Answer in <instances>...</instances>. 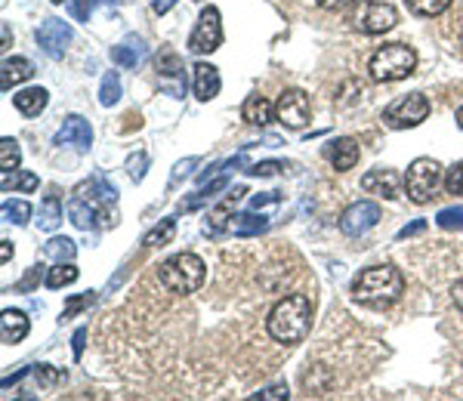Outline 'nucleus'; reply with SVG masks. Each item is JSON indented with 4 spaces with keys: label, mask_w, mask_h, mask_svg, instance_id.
I'll use <instances>...</instances> for the list:
<instances>
[{
    "label": "nucleus",
    "mask_w": 463,
    "mask_h": 401,
    "mask_svg": "<svg viewBox=\"0 0 463 401\" xmlns=\"http://www.w3.org/2000/svg\"><path fill=\"white\" fill-rule=\"evenodd\" d=\"M269 337L281 346H297L306 340V333L312 328V303L303 294H290L285 300H279L266 318Z\"/></svg>",
    "instance_id": "f257e3e1"
},
{
    "label": "nucleus",
    "mask_w": 463,
    "mask_h": 401,
    "mask_svg": "<svg viewBox=\"0 0 463 401\" xmlns=\"http://www.w3.org/2000/svg\"><path fill=\"white\" fill-rule=\"evenodd\" d=\"M405 291V278L395 266H371V269L358 272V278L353 281V296L355 303L371 309H383L395 303Z\"/></svg>",
    "instance_id": "f03ea898"
},
{
    "label": "nucleus",
    "mask_w": 463,
    "mask_h": 401,
    "mask_svg": "<svg viewBox=\"0 0 463 401\" xmlns=\"http://www.w3.org/2000/svg\"><path fill=\"white\" fill-rule=\"evenodd\" d=\"M161 284L167 287L170 294H179V296H185V294H195L201 284H204V278H207V266H204V259H201L198 254H176V256H170L167 263H161Z\"/></svg>",
    "instance_id": "7ed1b4c3"
},
{
    "label": "nucleus",
    "mask_w": 463,
    "mask_h": 401,
    "mask_svg": "<svg viewBox=\"0 0 463 401\" xmlns=\"http://www.w3.org/2000/svg\"><path fill=\"white\" fill-rule=\"evenodd\" d=\"M417 69V53L405 43H383L371 56V78L374 80H405Z\"/></svg>",
    "instance_id": "20e7f679"
},
{
    "label": "nucleus",
    "mask_w": 463,
    "mask_h": 401,
    "mask_svg": "<svg viewBox=\"0 0 463 401\" xmlns=\"http://www.w3.org/2000/svg\"><path fill=\"white\" fill-rule=\"evenodd\" d=\"M439 185H445V167L432 158H417L405 173V195L414 204H430Z\"/></svg>",
    "instance_id": "39448f33"
},
{
    "label": "nucleus",
    "mask_w": 463,
    "mask_h": 401,
    "mask_svg": "<svg viewBox=\"0 0 463 401\" xmlns=\"http://www.w3.org/2000/svg\"><path fill=\"white\" fill-rule=\"evenodd\" d=\"M115 191V185L109 182H93L90 189H78V195L69 204V217L78 228H93V226H115V217H109L106 210L96 207V198Z\"/></svg>",
    "instance_id": "423d86ee"
},
{
    "label": "nucleus",
    "mask_w": 463,
    "mask_h": 401,
    "mask_svg": "<svg viewBox=\"0 0 463 401\" xmlns=\"http://www.w3.org/2000/svg\"><path fill=\"white\" fill-rule=\"evenodd\" d=\"M430 117V99L423 93H411V96H402L395 99L390 108L383 111V121L390 124L392 130H408V127H417Z\"/></svg>",
    "instance_id": "0eeeda50"
},
{
    "label": "nucleus",
    "mask_w": 463,
    "mask_h": 401,
    "mask_svg": "<svg viewBox=\"0 0 463 401\" xmlns=\"http://www.w3.org/2000/svg\"><path fill=\"white\" fill-rule=\"evenodd\" d=\"M220 43H222L220 10H216V6H207V10H201V16L195 22V32H192V37H189V50L195 56H204V53L220 50Z\"/></svg>",
    "instance_id": "6e6552de"
},
{
    "label": "nucleus",
    "mask_w": 463,
    "mask_h": 401,
    "mask_svg": "<svg viewBox=\"0 0 463 401\" xmlns=\"http://www.w3.org/2000/svg\"><path fill=\"white\" fill-rule=\"evenodd\" d=\"M395 22H399V13L383 0H362V6L355 13V28L364 34H383L395 28Z\"/></svg>",
    "instance_id": "1a4fd4ad"
},
{
    "label": "nucleus",
    "mask_w": 463,
    "mask_h": 401,
    "mask_svg": "<svg viewBox=\"0 0 463 401\" xmlns=\"http://www.w3.org/2000/svg\"><path fill=\"white\" fill-rule=\"evenodd\" d=\"M275 117L290 130H303L309 124V96L303 90H285L275 102Z\"/></svg>",
    "instance_id": "9d476101"
},
{
    "label": "nucleus",
    "mask_w": 463,
    "mask_h": 401,
    "mask_svg": "<svg viewBox=\"0 0 463 401\" xmlns=\"http://www.w3.org/2000/svg\"><path fill=\"white\" fill-rule=\"evenodd\" d=\"M380 222V207L374 204V200H355L353 207H346V213L340 217V228L346 235H364V232H371Z\"/></svg>",
    "instance_id": "9b49d317"
},
{
    "label": "nucleus",
    "mask_w": 463,
    "mask_h": 401,
    "mask_svg": "<svg viewBox=\"0 0 463 401\" xmlns=\"http://www.w3.org/2000/svg\"><path fill=\"white\" fill-rule=\"evenodd\" d=\"M69 41H71V28L65 25L62 19H47L41 28H37V47H41L50 59L62 56L65 47H69Z\"/></svg>",
    "instance_id": "f8f14e48"
},
{
    "label": "nucleus",
    "mask_w": 463,
    "mask_h": 401,
    "mask_svg": "<svg viewBox=\"0 0 463 401\" xmlns=\"http://www.w3.org/2000/svg\"><path fill=\"white\" fill-rule=\"evenodd\" d=\"M56 143L84 152V148H90V143H93V130H90V124L80 115H69V117H65V124L56 133Z\"/></svg>",
    "instance_id": "ddd939ff"
},
{
    "label": "nucleus",
    "mask_w": 463,
    "mask_h": 401,
    "mask_svg": "<svg viewBox=\"0 0 463 401\" xmlns=\"http://www.w3.org/2000/svg\"><path fill=\"white\" fill-rule=\"evenodd\" d=\"M362 189L368 191V195H383V198H399L402 195V180L395 170H371V173L362 176Z\"/></svg>",
    "instance_id": "4468645a"
},
{
    "label": "nucleus",
    "mask_w": 463,
    "mask_h": 401,
    "mask_svg": "<svg viewBox=\"0 0 463 401\" xmlns=\"http://www.w3.org/2000/svg\"><path fill=\"white\" fill-rule=\"evenodd\" d=\"M192 74H195V96L201 102H211L216 93H220V87H222V80H220V71L213 69V65H207V62H198L195 69H192Z\"/></svg>",
    "instance_id": "2eb2a0df"
},
{
    "label": "nucleus",
    "mask_w": 463,
    "mask_h": 401,
    "mask_svg": "<svg viewBox=\"0 0 463 401\" xmlns=\"http://www.w3.org/2000/svg\"><path fill=\"white\" fill-rule=\"evenodd\" d=\"M32 74H34V65L28 62L25 56L4 59V65H0V84H4V90H13L16 84H25Z\"/></svg>",
    "instance_id": "dca6fc26"
},
{
    "label": "nucleus",
    "mask_w": 463,
    "mask_h": 401,
    "mask_svg": "<svg viewBox=\"0 0 463 401\" xmlns=\"http://www.w3.org/2000/svg\"><path fill=\"white\" fill-rule=\"evenodd\" d=\"M0 333H4L6 346L22 343L28 337V318L16 309H4V315H0Z\"/></svg>",
    "instance_id": "f3484780"
},
{
    "label": "nucleus",
    "mask_w": 463,
    "mask_h": 401,
    "mask_svg": "<svg viewBox=\"0 0 463 401\" xmlns=\"http://www.w3.org/2000/svg\"><path fill=\"white\" fill-rule=\"evenodd\" d=\"M238 195H244V191H241V189L232 191V195H229L226 200H222V204L216 207V210L211 213V219L204 222V232H207V235L220 238L222 232H226L229 222H232V217H235V213H232V210H235V200H238Z\"/></svg>",
    "instance_id": "a211bd4d"
},
{
    "label": "nucleus",
    "mask_w": 463,
    "mask_h": 401,
    "mask_svg": "<svg viewBox=\"0 0 463 401\" xmlns=\"http://www.w3.org/2000/svg\"><path fill=\"white\" fill-rule=\"evenodd\" d=\"M241 115H244V121L253 124V127H266V124L275 117V106L266 99V96H248Z\"/></svg>",
    "instance_id": "6ab92c4d"
},
{
    "label": "nucleus",
    "mask_w": 463,
    "mask_h": 401,
    "mask_svg": "<svg viewBox=\"0 0 463 401\" xmlns=\"http://www.w3.org/2000/svg\"><path fill=\"white\" fill-rule=\"evenodd\" d=\"M47 99H50V96H47L43 87H28V90L13 96V106H16L25 117H37L43 108H47Z\"/></svg>",
    "instance_id": "aec40b11"
},
{
    "label": "nucleus",
    "mask_w": 463,
    "mask_h": 401,
    "mask_svg": "<svg viewBox=\"0 0 463 401\" xmlns=\"http://www.w3.org/2000/svg\"><path fill=\"white\" fill-rule=\"evenodd\" d=\"M358 143L355 139H337L331 148H327V158H331L334 170H353L358 164Z\"/></svg>",
    "instance_id": "412c9836"
},
{
    "label": "nucleus",
    "mask_w": 463,
    "mask_h": 401,
    "mask_svg": "<svg viewBox=\"0 0 463 401\" xmlns=\"http://www.w3.org/2000/svg\"><path fill=\"white\" fill-rule=\"evenodd\" d=\"M59 222H62V204H59L56 195H50L41 204V210H37V226H41L43 232H53Z\"/></svg>",
    "instance_id": "4be33fe9"
},
{
    "label": "nucleus",
    "mask_w": 463,
    "mask_h": 401,
    "mask_svg": "<svg viewBox=\"0 0 463 401\" xmlns=\"http://www.w3.org/2000/svg\"><path fill=\"white\" fill-rule=\"evenodd\" d=\"M229 228L235 235H241V238H248V235H260V232H266L269 228V222L263 217H253V213H238V217H232L229 222Z\"/></svg>",
    "instance_id": "5701e85b"
},
{
    "label": "nucleus",
    "mask_w": 463,
    "mask_h": 401,
    "mask_svg": "<svg viewBox=\"0 0 463 401\" xmlns=\"http://www.w3.org/2000/svg\"><path fill=\"white\" fill-rule=\"evenodd\" d=\"M78 281V269L71 263H56L53 269L47 272V287L50 291H59V287H69Z\"/></svg>",
    "instance_id": "b1692460"
},
{
    "label": "nucleus",
    "mask_w": 463,
    "mask_h": 401,
    "mask_svg": "<svg viewBox=\"0 0 463 401\" xmlns=\"http://www.w3.org/2000/svg\"><path fill=\"white\" fill-rule=\"evenodd\" d=\"M405 6L414 16L432 19V16H442L448 6H451V0H405Z\"/></svg>",
    "instance_id": "393cba45"
},
{
    "label": "nucleus",
    "mask_w": 463,
    "mask_h": 401,
    "mask_svg": "<svg viewBox=\"0 0 463 401\" xmlns=\"http://www.w3.org/2000/svg\"><path fill=\"white\" fill-rule=\"evenodd\" d=\"M0 185H4V191H10V189L34 191L37 189V176L34 173H16V170H4V176H0Z\"/></svg>",
    "instance_id": "a878e982"
},
{
    "label": "nucleus",
    "mask_w": 463,
    "mask_h": 401,
    "mask_svg": "<svg viewBox=\"0 0 463 401\" xmlns=\"http://www.w3.org/2000/svg\"><path fill=\"white\" fill-rule=\"evenodd\" d=\"M74 254H78V247H74L71 238H53V241L47 244V256L56 259V263H71Z\"/></svg>",
    "instance_id": "bb28decb"
},
{
    "label": "nucleus",
    "mask_w": 463,
    "mask_h": 401,
    "mask_svg": "<svg viewBox=\"0 0 463 401\" xmlns=\"http://www.w3.org/2000/svg\"><path fill=\"white\" fill-rule=\"evenodd\" d=\"M4 219L16 222V226H25L32 219V204L28 200H4Z\"/></svg>",
    "instance_id": "cd10ccee"
},
{
    "label": "nucleus",
    "mask_w": 463,
    "mask_h": 401,
    "mask_svg": "<svg viewBox=\"0 0 463 401\" xmlns=\"http://www.w3.org/2000/svg\"><path fill=\"white\" fill-rule=\"evenodd\" d=\"M19 161H22V152H19V143L10 136L0 139V167L4 170H19Z\"/></svg>",
    "instance_id": "c85d7f7f"
},
{
    "label": "nucleus",
    "mask_w": 463,
    "mask_h": 401,
    "mask_svg": "<svg viewBox=\"0 0 463 401\" xmlns=\"http://www.w3.org/2000/svg\"><path fill=\"white\" fill-rule=\"evenodd\" d=\"M118 99H121V78H118L115 71H109L106 78H102L99 102H102V106H115Z\"/></svg>",
    "instance_id": "c756f323"
},
{
    "label": "nucleus",
    "mask_w": 463,
    "mask_h": 401,
    "mask_svg": "<svg viewBox=\"0 0 463 401\" xmlns=\"http://www.w3.org/2000/svg\"><path fill=\"white\" fill-rule=\"evenodd\" d=\"M174 232H176V219H164L161 226H155L152 232H146L143 244H146V247H155V244H167L170 238H174Z\"/></svg>",
    "instance_id": "7c9ffc66"
},
{
    "label": "nucleus",
    "mask_w": 463,
    "mask_h": 401,
    "mask_svg": "<svg viewBox=\"0 0 463 401\" xmlns=\"http://www.w3.org/2000/svg\"><path fill=\"white\" fill-rule=\"evenodd\" d=\"M436 222L448 232H454V228H463V207H445V210H439Z\"/></svg>",
    "instance_id": "2f4dec72"
},
{
    "label": "nucleus",
    "mask_w": 463,
    "mask_h": 401,
    "mask_svg": "<svg viewBox=\"0 0 463 401\" xmlns=\"http://www.w3.org/2000/svg\"><path fill=\"white\" fill-rule=\"evenodd\" d=\"M445 189L448 195H463V161L445 170Z\"/></svg>",
    "instance_id": "473e14b6"
},
{
    "label": "nucleus",
    "mask_w": 463,
    "mask_h": 401,
    "mask_svg": "<svg viewBox=\"0 0 463 401\" xmlns=\"http://www.w3.org/2000/svg\"><path fill=\"white\" fill-rule=\"evenodd\" d=\"M34 380L41 383V386H47V389H50V386H53V383L62 380V374H59V370H53L50 365H37V370H34Z\"/></svg>",
    "instance_id": "72a5a7b5"
},
{
    "label": "nucleus",
    "mask_w": 463,
    "mask_h": 401,
    "mask_svg": "<svg viewBox=\"0 0 463 401\" xmlns=\"http://www.w3.org/2000/svg\"><path fill=\"white\" fill-rule=\"evenodd\" d=\"M69 10L78 22H87L90 13H93V0H69Z\"/></svg>",
    "instance_id": "f704fd0d"
},
{
    "label": "nucleus",
    "mask_w": 463,
    "mask_h": 401,
    "mask_svg": "<svg viewBox=\"0 0 463 401\" xmlns=\"http://www.w3.org/2000/svg\"><path fill=\"white\" fill-rule=\"evenodd\" d=\"M290 396L288 386H269V389H263L260 396H253V401H285Z\"/></svg>",
    "instance_id": "c9c22d12"
},
{
    "label": "nucleus",
    "mask_w": 463,
    "mask_h": 401,
    "mask_svg": "<svg viewBox=\"0 0 463 401\" xmlns=\"http://www.w3.org/2000/svg\"><path fill=\"white\" fill-rule=\"evenodd\" d=\"M281 170L279 161H260V164H250L248 167V173L250 176H275Z\"/></svg>",
    "instance_id": "e433bc0d"
},
{
    "label": "nucleus",
    "mask_w": 463,
    "mask_h": 401,
    "mask_svg": "<svg viewBox=\"0 0 463 401\" xmlns=\"http://www.w3.org/2000/svg\"><path fill=\"white\" fill-rule=\"evenodd\" d=\"M111 59H115V62H121V65H127V69H137V53H133V50H127V47H115V50H111Z\"/></svg>",
    "instance_id": "4c0bfd02"
},
{
    "label": "nucleus",
    "mask_w": 463,
    "mask_h": 401,
    "mask_svg": "<svg viewBox=\"0 0 463 401\" xmlns=\"http://www.w3.org/2000/svg\"><path fill=\"white\" fill-rule=\"evenodd\" d=\"M279 204V191H266V195H257L250 200V210H260V207H272Z\"/></svg>",
    "instance_id": "58836bf2"
},
{
    "label": "nucleus",
    "mask_w": 463,
    "mask_h": 401,
    "mask_svg": "<svg viewBox=\"0 0 463 401\" xmlns=\"http://www.w3.org/2000/svg\"><path fill=\"white\" fill-rule=\"evenodd\" d=\"M316 6H321V10H346V6L358 4V0H312Z\"/></svg>",
    "instance_id": "ea45409f"
},
{
    "label": "nucleus",
    "mask_w": 463,
    "mask_h": 401,
    "mask_svg": "<svg viewBox=\"0 0 463 401\" xmlns=\"http://www.w3.org/2000/svg\"><path fill=\"white\" fill-rule=\"evenodd\" d=\"M423 232H427V222L417 219V222H411V226L402 228V232H399V241H405V238H414V235H423Z\"/></svg>",
    "instance_id": "a19ab883"
},
{
    "label": "nucleus",
    "mask_w": 463,
    "mask_h": 401,
    "mask_svg": "<svg viewBox=\"0 0 463 401\" xmlns=\"http://www.w3.org/2000/svg\"><path fill=\"white\" fill-rule=\"evenodd\" d=\"M90 303H93V294L78 296V300H69V309H65V318H71L74 312H78V309H84V306H90Z\"/></svg>",
    "instance_id": "79ce46f5"
},
{
    "label": "nucleus",
    "mask_w": 463,
    "mask_h": 401,
    "mask_svg": "<svg viewBox=\"0 0 463 401\" xmlns=\"http://www.w3.org/2000/svg\"><path fill=\"white\" fill-rule=\"evenodd\" d=\"M84 340H87V331L80 328L78 333H74V359H80V352H84Z\"/></svg>",
    "instance_id": "37998d69"
},
{
    "label": "nucleus",
    "mask_w": 463,
    "mask_h": 401,
    "mask_svg": "<svg viewBox=\"0 0 463 401\" xmlns=\"http://www.w3.org/2000/svg\"><path fill=\"white\" fill-rule=\"evenodd\" d=\"M451 300H454V306H458V309L463 312V278L451 287Z\"/></svg>",
    "instance_id": "c03bdc74"
},
{
    "label": "nucleus",
    "mask_w": 463,
    "mask_h": 401,
    "mask_svg": "<svg viewBox=\"0 0 463 401\" xmlns=\"http://www.w3.org/2000/svg\"><path fill=\"white\" fill-rule=\"evenodd\" d=\"M34 281H41V266H34V269H32V272H28V278H25V281H22V284H19V287H22V291H28V287H32V284H34Z\"/></svg>",
    "instance_id": "a18cd8bd"
},
{
    "label": "nucleus",
    "mask_w": 463,
    "mask_h": 401,
    "mask_svg": "<svg viewBox=\"0 0 463 401\" xmlns=\"http://www.w3.org/2000/svg\"><path fill=\"white\" fill-rule=\"evenodd\" d=\"M143 164H146V154L139 158V164H137V161H130V176H133V180H143V173H146Z\"/></svg>",
    "instance_id": "49530a36"
},
{
    "label": "nucleus",
    "mask_w": 463,
    "mask_h": 401,
    "mask_svg": "<svg viewBox=\"0 0 463 401\" xmlns=\"http://www.w3.org/2000/svg\"><path fill=\"white\" fill-rule=\"evenodd\" d=\"M174 4H176V0H152V10L155 13H167V10H174Z\"/></svg>",
    "instance_id": "de8ad7c7"
},
{
    "label": "nucleus",
    "mask_w": 463,
    "mask_h": 401,
    "mask_svg": "<svg viewBox=\"0 0 463 401\" xmlns=\"http://www.w3.org/2000/svg\"><path fill=\"white\" fill-rule=\"evenodd\" d=\"M10 256H13V244L4 238V241H0V259H4V263H10Z\"/></svg>",
    "instance_id": "09e8293b"
},
{
    "label": "nucleus",
    "mask_w": 463,
    "mask_h": 401,
    "mask_svg": "<svg viewBox=\"0 0 463 401\" xmlns=\"http://www.w3.org/2000/svg\"><path fill=\"white\" fill-rule=\"evenodd\" d=\"M195 164H198V158H189V161H183V164H179V167L174 170V180H179V176H183L185 170H189V167H195Z\"/></svg>",
    "instance_id": "8fccbe9b"
},
{
    "label": "nucleus",
    "mask_w": 463,
    "mask_h": 401,
    "mask_svg": "<svg viewBox=\"0 0 463 401\" xmlns=\"http://www.w3.org/2000/svg\"><path fill=\"white\" fill-rule=\"evenodd\" d=\"M458 127H460V130H463V106H460V108H458Z\"/></svg>",
    "instance_id": "3c124183"
},
{
    "label": "nucleus",
    "mask_w": 463,
    "mask_h": 401,
    "mask_svg": "<svg viewBox=\"0 0 463 401\" xmlns=\"http://www.w3.org/2000/svg\"><path fill=\"white\" fill-rule=\"evenodd\" d=\"M460 56H463V34H460Z\"/></svg>",
    "instance_id": "603ef678"
},
{
    "label": "nucleus",
    "mask_w": 463,
    "mask_h": 401,
    "mask_svg": "<svg viewBox=\"0 0 463 401\" xmlns=\"http://www.w3.org/2000/svg\"><path fill=\"white\" fill-rule=\"evenodd\" d=\"M53 4H62V0H53Z\"/></svg>",
    "instance_id": "864d4df0"
},
{
    "label": "nucleus",
    "mask_w": 463,
    "mask_h": 401,
    "mask_svg": "<svg viewBox=\"0 0 463 401\" xmlns=\"http://www.w3.org/2000/svg\"><path fill=\"white\" fill-rule=\"evenodd\" d=\"M195 4H204V0H195Z\"/></svg>",
    "instance_id": "5fc2aeb1"
}]
</instances>
